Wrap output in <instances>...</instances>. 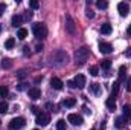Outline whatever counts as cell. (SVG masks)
I'll use <instances>...</instances> for the list:
<instances>
[{"label": "cell", "instance_id": "6da1fadb", "mask_svg": "<svg viewBox=\"0 0 131 130\" xmlns=\"http://www.w3.org/2000/svg\"><path fill=\"white\" fill-rule=\"evenodd\" d=\"M89 57H90V49H89L87 46H82V48H79V49L75 52V61H76L78 66H82L87 60H89Z\"/></svg>", "mask_w": 131, "mask_h": 130}, {"label": "cell", "instance_id": "7a4b0ae2", "mask_svg": "<svg viewBox=\"0 0 131 130\" xmlns=\"http://www.w3.org/2000/svg\"><path fill=\"white\" fill-rule=\"evenodd\" d=\"M32 32H34L37 40H44L47 37V28H46L44 23H40L38 22V23H34L32 25Z\"/></svg>", "mask_w": 131, "mask_h": 130}, {"label": "cell", "instance_id": "3957f363", "mask_svg": "<svg viewBox=\"0 0 131 130\" xmlns=\"http://www.w3.org/2000/svg\"><path fill=\"white\" fill-rule=\"evenodd\" d=\"M52 60L57 63V64H64L69 61V55L66 54L63 49H58L55 52H52Z\"/></svg>", "mask_w": 131, "mask_h": 130}, {"label": "cell", "instance_id": "277c9868", "mask_svg": "<svg viewBox=\"0 0 131 130\" xmlns=\"http://www.w3.org/2000/svg\"><path fill=\"white\" fill-rule=\"evenodd\" d=\"M66 32H69L70 35L76 34V25H75V20L72 18L70 14H66Z\"/></svg>", "mask_w": 131, "mask_h": 130}, {"label": "cell", "instance_id": "5b68a950", "mask_svg": "<svg viewBox=\"0 0 131 130\" xmlns=\"http://www.w3.org/2000/svg\"><path fill=\"white\" fill-rule=\"evenodd\" d=\"M25 124H26V119H25V118H21V116L12 118V119L9 121V129L11 130H20V129L25 127Z\"/></svg>", "mask_w": 131, "mask_h": 130}, {"label": "cell", "instance_id": "8992f818", "mask_svg": "<svg viewBox=\"0 0 131 130\" xmlns=\"http://www.w3.org/2000/svg\"><path fill=\"white\" fill-rule=\"evenodd\" d=\"M35 123H37L38 126H41V127L47 126V124L50 123V116H49V113H46V112H40V113L37 115V119H35Z\"/></svg>", "mask_w": 131, "mask_h": 130}, {"label": "cell", "instance_id": "52a82bcc", "mask_svg": "<svg viewBox=\"0 0 131 130\" xmlns=\"http://www.w3.org/2000/svg\"><path fill=\"white\" fill-rule=\"evenodd\" d=\"M67 121L70 123V124H73V126H81L84 121H82V116L81 115H78V113H70L69 116H67Z\"/></svg>", "mask_w": 131, "mask_h": 130}, {"label": "cell", "instance_id": "ba28073f", "mask_svg": "<svg viewBox=\"0 0 131 130\" xmlns=\"http://www.w3.org/2000/svg\"><path fill=\"white\" fill-rule=\"evenodd\" d=\"M117 11H119V14H121L122 17H127L128 12H130V5L125 3V2H121V3L117 5Z\"/></svg>", "mask_w": 131, "mask_h": 130}, {"label": "cell", "instance_id": "9c48e42d", "mask_svg": "<svg viewBox=\"0 0 131 130\" xmlns=\"http://www.w3.org/2000/svg\"><path fill=\"white\" fill-rule=\"evenodd\" d=\"M73 81H75V84H76L78 89H84V87H85V77H84L82 73H78Z\"/></svg>", "mask_w": 131, "mask_h": 130}, {"label": "cell", "instance_id": "30bf717a", "mask_svg": "<svg viewBox=\"0 0 131 130\" xmlns=\"http://www.w3.org/2000/svg\"><path fill=\"white\" fill-rule=\"evenodd\" d=\"M99 51H101V54H111L113 52V46L110 44V43H99Z\"/></svg>", "mask_w": 131, "mask_h": 130}, {"label": "cell", "instance_id": "8fae6325", "mask_svg": "<svg viewBox=\"0 0 131 130\" xmlns=\"http://www.w3.org/2000/svg\"><path fill=\"white\" fill-rule=\"evenodd\" d=\"M50 86L55 89V90H61L63 87H64V83L60 80V78H57V77H53L52 80H50Z\"/></svg>", "mask_w": 131, "mask_h": 130}, {"label": "cell", "instance_id": "7c38bea8", "mask_svg": "<svg viewBox=\"0 0 131 130\" xmlns=\"http://www.w3.org/2000/svg\"><path fill=\"white\" fill-rule=\"evenodd\" d=\"M28 95H29L31 99H38V98L41 97V90L38 87H32V89L28 90Z\"/></svg>", "mask_w": 131, "mask_h": 130}, {"label": "cell", "instance_id": "4fadbf2b", "mask_svg": "<svg viewBox=\"0 0 131 130\" xmlns=\"http://www.w3.org/2000/svg\"><path fill=\"white\" fill-rule=\"evenodd\" d=\"M23 20H25V18H23V17L20 15V14H15V15L12 17L11 23H12V26H15V28H17V26H20V25L23 23Z\"/></svg>", "mask_w": 131, "mask_h": 130}, {"label": "cell", "instance_id": "5bb4252c", "mask_svg": "<svg viewBox=\"0 0 131 130\" xmlns=\"http://www.w3.org/2000/svg\"><path fill=\"white\" fill-rule=\"evenodd\" d=\"M105 106L108 107V110H111V112H114L116 110V101H114V98L110 97L107 101H105Z\"/></svg>", "mask_w": 131, "mask_h": 130}, {"label": "cell", "instance_id": "9a60e30c", "mask_svg": "<svg viewBox=\"0 0 131 130\" xmlns=\"http://www.w3.org/2000/svg\"><path fill=\"white\" fill-rule=\"evenodd\" d=\"M111 31H113V28H111V25H110V23H104V25L101 26V32L105 34V35L111 34Z\"/></svg>", "mask_w": 131, "mask_h": 130}, {"label": "cell", "instance_id": "2e32d148", "mask_svg": "<svg viewBox=\"0 0 131 130\" xmlns=\"http://www.w3.org/2000/svg\"><path fill=\"white\" fill-rule=\"evenodd\" d=\"M76 104V99L75 98H66L64 101H63V106L64 107H73Z\"/></svg>", "mask_w": 131, "mask_h": 130}, {"label": "cell", "instance_id": "e0dca14e", "mask_svg": "<svg viewBox=\"0 0 131 130\" xmlns=\"http://www.w3.org/2000/svg\"><path fill=\"white\" fill-rule=\"evenodd\" d=\"M125 121H127V118H125V116H119V118L116 119V123H114V126H116L117 129H122V127L125 126Z\"/></svg>", "mask_w": 131, "mask_h": 130}, {"label": "cell", "instance_id": "ac0fdd59", "mask_svg": "<svg viewBox=\"0 0 131 130\" xmlns=\"http://www.w3.org/2000/svg\"><path fill=\"white\" fill-rule=\"evenodd\" d=\"M17 37H18L20 40H25V38L28 37V29H26V28H20L18 32H17Z\"/></svg>", "mask_w": 131, "mask_h": 130}, {"label": "cell", "instance_id": "d6986e66", "mask_svg": "<svg viewBox=\"0 0 131 130\" xmlns=\"http://www.w3.org/2000/svg\"><path fill=\"white\" fill-rule=\"evenodd\" d=\"M119 86H121V81H116V83L113 84V87H111V97L113 98L117 95V92H119Z\"/></svg>", "mask_w": 131, "mask_h": 130}, {"label": "cell", "instance_id": "ffe728a7", "mask_svg": "<svg viewBox=\"0 0 131 130\" xmlns=\"http://www.w3.org/2000/svg\"><path fill=\"white\" fill-rule=\"evenodd\" d=\"M14 46H15V40H14L12 37H11V38H8V40H6V43H5V48H6V49H12Z\"/></svg>", "mask_w": 131, "mask_h": 130}, {"label": "cell", "instance_id": "44dd1931", "mask_svg": "<svg viewBox=\"0 0 131 130\" xmlns=\"http://www.w3.org/2000/svg\"><path fill=\"white\" fill-rule=\"evenodd\" d=\"M90 92H93L95 95H99V92H101V87H99V84H96V83L90 84Z\"/></svg>", "mask_w": 131, "mask_h": 130}, {"label": "cell", "instance_id": "7402d4cb", "mask_svg": "<svg viewBox=\"0 0 131 130\" xmlns=\"http://www.w3.org/2000/svg\"><path fill=\"white\" fill-rule=\"evenodd\" d=\"M8 109H9L8 103H6V101H2V103H0V113H6Z\"/></svg>", "mask_w": 131, "mask_h": 130}, {"label": "cell", "instance_id": "603a6c76", "mask_svg": "<svg viewBox=\"0 0 131 130\" xmlns=\"http://www.w3.org/2000/svg\"><path fill=\"white\" fill-rule=\"evenodd\" d=\"M57 130H67L66 129V121L64 119H58V121H57Z\"/></svg>", "mask_w": 131, "mask_h": 130}, {"label": "cell", "instance_id": "cb8c5ba5", "mask_svg": "<svg viewBox=\"0 0 131 130\" xmlns=\"http://www.w3.org/2000/svg\"><path fill=\"white\" fill-rule=\"evenodd\" d=\"M101 66H102V69H107V70H108V69L111 67V60H107V58L102 60V61H101Z\"/></svg>", "mask_w": 131, "mask_h": 130}, {"label": "cell", "instance_id": "d4e9b609", "mask_svg": "<svg viewBox=\"0 0 131 130\" xmlns=\"http://www.w3.org/2000/svg\"><path fill=\"white\" fill-rule=\"evenodd\" d=\"M96 6H98L99 9H107L108 3H107L105 0H98V2H96Z\"/></svg>", "mask_w": 131, "mask_h": 130}, {"label": "cell", "instance_id": "484cf974", "mask_svg": "<svg viewBox=\"0 0 131 130\" xmlns=\"http://www.w3.org/2000/svg\"><path fill=\"white\" fill-rule=\"evenodd\" d=\"M90 75H92V77H98L99 75V67L98 66H92V67H90Z\"/></svg>", "mask_w": 131, "mask_h": 130}, {"label": "cell", "instance_id": "4316f807", "mask_svg": "<svg viewBox=\"0 0 131 130\" xmlns=\"http://www.w3.org/2000/svg\"><path fill=\"white\" fill-rule=\"evenodd\" d=\"M8 94H9V90H8V87L6 86H0V97H8Z\"/></svg>", "mask_w": 131, "mask_h": 130}, {"label": "cell", "instance_id": "83f0119b", "mask_svg": "<svg viewBox=\"0 0 131 130\" xmlns=\"http://www.w3.org/2000/svg\"><path fill=\"white\" fill-rule=\"evenodd\" d=\"M26 75H28V72H26L25 69H21V70H18V72H17V78H20V80H25V78H26Z\"/></svg>", "mask_w": 131, "mask_h": 130}, {"label": "cell", "instance_id": "f1b7e54d", "mask_svg": "<svg viewBox=\"0 0 131 130\" xmlns=\"http://www.w3.org/2000/svg\"><path fill=\"white\" fill-rule=\"evenodd\" d=\"M125 72H127V67H125V66H121V69H119V78H121V80L125 78Z\"/></svg>", "mask_w": 131, "mask_h": 130}, {"label": "cell", "instance_id": "f546056e", "mask_svg": "<svg viewBox=\"0 0 131 130\" xmlns=\"http://www.w3.org/2000/svg\"><path fill=\"white\" fill-rule=\"evenodd\" d=\"M29 6H31L32 9H38V8H40V3H38L37 0H31V3H29Z\"/></svg>", "mask_w": 131, "mask_h": 130}, {"label": "cell", "instance_id": "4dcf8cb0", "mask_svg": "<svg viewBox=\"0 0 131 130\" xmlns=\"http://www.w3.org/2000/svg\"><path fill=\"white\" fill-rule=\"evenodd\" d=\"M124 115H125V116H130L131 115V107L130 106H124Z\"/></svg>", "mask_w": 131, "mask_h": 130}, {"label": "cell", "instance_id": "1f68e13d", "mask_svg": "<svg viewBox=\"0 0 131 130\" xmlns=\"http://www.w3.org/2000/svg\"><path fill=\"white\" fill-rule=\"evenodd\" d=\"M26 86H28L26 83H20V84H17V90H18V92H21V90H25V89H26Z\"/></svg>", "mask_w": 131, "mask_h": 130}, {"label": "cell", "instance_id": "d6a6232c", "mask_svg": "<svg viewBox=\"0 0 131 130\" xmlns=\"http://www.w3.org/2000/svg\"><path fill=\"white\" fill-rule=\"evenodd\" d=\"M85 15H87L89 18H93V17H95V12H93L92 9H89V8H87V11H85Z\"/></svg>", "mask_w": 131, "mask_h": 130}, {"label": "cell", "instance_id": "836d02e7", "mask_svg": "<svg viewBox=\"0 0 131 130\" xmlns=\"http://www.w3.org/2000/svg\"><path fill=\"white\" fill-rule=\"evenodd\" d=\"M2 66H3L5 69H9V67H11V61H9V60H3V61H2Z\"/></svg>", "mask_w": 131, "mask_h": 130}, {"label": "cell", "instance_id": "e575fe53", "mask_svg": "<svg viewBox=\"0 0 131 130\" xmlns=\"http://www.w3.org/2000/svg\"><path fill=\"white\" fill-rule=\"evenodd\" d=\"M5 9H6V5H5V3H0V17L3 15V12H5Z\"/></svg>", "mask_w": 131, "mask_h": 130}, {"label": "cell", "instance_id": "d590c367", "mask_svg": "<svg viewBox=\"0 0 131 130\" xmlns=\"http://www.w3.org/2000/svg\"><path fill=\"white\" fill-rule=\"evenodd\" d=\"M32 17H34V14L31 12V11H28V12H26V15H25V20H31Z\"/></svg>", "mask_w": 131, "mask_h": 130}, {"label": "cell", "instance_id": "8d00e7d4", "mask_svg": "<svg viewBox=\"0 0 131 130\" xmlns=\"http://www.w3.org/2000/svg\"><path fill=\"white\" fill-rule=\"evenodd\" d=\"M125 87H127V92H131V77L128 78V81H127V86H125Z\"/></svg>", "mask_w": 131, "mask_h": 130}, {"label": "cell", "instance_id": "74e56055", "mask_svg": "<svg viewBox=\"0 0 131 130\" xmlns=\"http://www.w3.org/2000/svg\"><path fill=\"white\" fill-rule=\"evenodd\" d=\"M67 86H69L70 89H76V84H75V81H69V83H67Z\"/></svg>", "mask_w": 131, "mask_h": 130}, {"label": "cell", "instance_id": "f35d334b", "mask_svg": "<svg viewBox=\"0 0 131 130\" xmlns=\"http://www.w3.org/2000/svg\"><path fill=\"white\" fill-rule=\"evenodd\" d=\"M23 49H25V51H23V54H25V55H29V54H31V51H29V46H25Z\"/></svg>", "mask_w": 131, "mask_h": 130}, {"label": "cell", "instance_id": "ab89813d", "mask_svg": "<svg viewBox=\"0 0 131 130\" xmlns=\"http://www.w3.org/2000/svg\"><path fill=\"white\" fill-rule=\"evenodd\" d=\"M125 57H130L131 58V46L130 48H127V51H125Z\"/></svg>", "mask_w": 131, "mask_h": 130}, {"label": "cell", "instance_id": "60d3db41", "mask_svg": "<svg viewBox=\"0 0 131 130\" xmlns=\"http://www.w3.org/2000/svg\"><path fill=\"white\" fill-rule=\"evenodd\" d=\"M35 51H37V52H41V51H43V46H41V44H37V46H35Z\"/></svg>", "mask_w": 131, "mask_h": 130}, {"label": "cell", "instance_id": "b9f144b4", "mask_svg": "<svg viewBox=\"0 0 131 130\" xmlns=\"http://www.w3.org/2000/svg\"><path fill=\"white\" fill-rule=\"evenodd\" d=\"M84 112H85L87 115H90V113H92V110H90V109H89L87 106H84Z\"/></svg>", "mask_w": 131, "mask_h": 130}, {"label": "cell", "instance_id": "7bdbcfd3", "mask_svg": "<svg viewBox=\"0 0 131 130\" xmlns=\"http://www.w3.org/2000/svg\"><path fill=\"white\" fill-rule=\"evenodd\" d=\"M32 112L35 113V115H38V113H40V110H38V107H35V106L32 107Z\"/></svg>", "mask_w": 131, "mask_h": 130}, {"label": "cell", "instance_id": "ee69618b", "mask_svg": "<svg viewBox=\"0 0 131 130\" xmlns=\"http://www.w3.org/2000/svg\"><path fill=\"white\" fill-rule=\"evenodd\" d=\"M127 35H128V37H131V25L128 26V29H127Z\"/></svg>", "mask_w": 131, "mask_h": 130}, {"label": "cell", "instance_id": "f6af8a7d", "mask_svg": "<svg viewBox=\"0 0 131 130\" xmlns=\"http://www.w3.org/2000/svg\"><path fill=\"white\" fill-rule=\"evenodd\" d=\"M0 32H2V26H0Z\"/></svg>", "mask_w": 131, "mask_h": 130}, {"label": "cell", "instance_id": "bcb514c9", "mask_svg": "<svg viewBox=\"0 0 131 130\" xmlns=\"http://www.w3.org/2000/svg\"><path fill=\"white\" fill-rule=\"evenodd\" d=\"M34 130H38V129H34Z\"/></svg>", "mask_w": 131, "mask_h": 130}]
</instances>
